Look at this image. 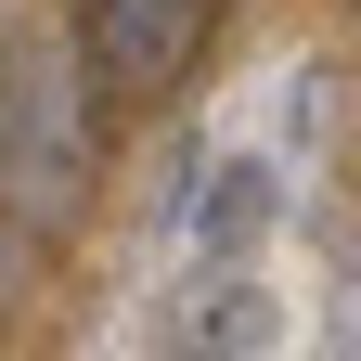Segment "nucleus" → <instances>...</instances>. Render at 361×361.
Returning <instances> with one entry per match:
<instances>
[{
  "instance_id": "nucleus-1",
  "label": "nucleus",
  "mask_w": 361,
  "mask_h": 361,
  "mask_svg": "<svg viewBox=\"0 0 361 361\" xmlns=\"http://www.w3.org/2000/svg\"><path fill=\"white\" fill-rule=\"evenodd\" d=\"M78 194H90V52L13 39L0 52V219L39 245Z\"/></svg>"
},
{
  "instance_id": "nucleus-2",
  "label": "nucleus",
  "mask_w": 361,
  "mask_h": 361,
  "mask_svg": "<svg viewBox=\"0 0 361 361\" xmlns=\"http://www.w3.org/2000/svg\"><path fill=\"white\" fill-rule=\"evenodd\" d=\"M78 52H90V90L155 104V90H180V65L207 52V0H90Z\"/></svg>"
},
{
  "instance_id": "nucleus-3",
  "label": "nucleus",
  "mask_w": 361,
  "mask_h": 361,
  "mask_svg": "<svg viewBox=\"0 0 361 361\" xmlns=\"http://www.w3.org/2000/svg\"><path fill=\"white\" fill-rule=\"evenodd\" d=\"M271 336H284V297L258 271H219L155 323V361H271Z\"/></svg>"
},
{
  "instance_id": "nucleus-4",
  "label": "nucleus",
  "mask_w": 361,
  "mask_h": 361,
  "mask_svg": "<svg viewBox=\"0 0 361 361\" xmlns=\"http://www.w3.org/2000/svg\"><path fill=\"white\" fill-rule=\"evenodd\" d=\"M271 219H284V168H271V155H219L194 180V207H180V245H194V258H245Z\"/></svg>"
}]
</instances>
